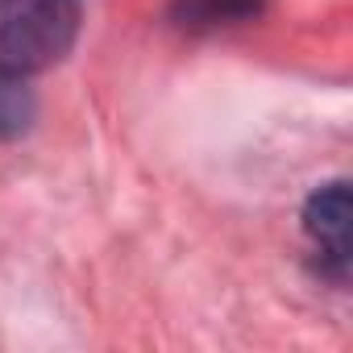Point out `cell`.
<instances>
[{"label": "cell", "mask_w": 353, "mask_h": 353, "mask_svg": "<svg viewBox=\"0 0 353 353\" xmlns=\"http://www.w3.org/2000/svg\"><path fill=\"white\" fill-rule=\"evenodd\" d=\"M79 34V0H0V63L38 75L54 67Z\"/></svg>", "instance_id": "6da1fadb"}, {"label": "cell", "mask_w": 353, "mask_h": 353, "mask_svg": "<svg viewBox=\"0 0 353 353\" xmlns=\"http://www.w3.org/2000/svg\"><path fill=\"white\" fill-rule=\"evenodd\" d=\"M303 229L307 237L316 241L324 266L345 279V266H349V183H324L307 208H303Z\"/></svg>", "instance_id": "7a4b0ae2"}, {"label": "cell", "mask_w": 353, "mask_h": 353, "mask_svg": "<svg viewBox=\"0 0 353 353\" xmlns=\"http://www.w3.org/2000/svg\"><path fill=\"white\" fill-rule=\"evenodd\" d=\"M38 117V96L30 88V75L0 63V141L21 137Z\"/></svg>", "instance_id": "3957f363"}, {"label": "cell", "mask_w": 353, "mask_h": 353, "mask_svg": "<svg viewBox=\"0 0 353 353\" xmlns=\"http://www.w3.org/2000/svg\"><path fill=\"white\" fill-rule=\"evenodd\" d=\"M170 13L188 30H216V26L254 21L262 13V0H174Z\"/></svg>", "instance_id": "277c9868"}]
</instances>
